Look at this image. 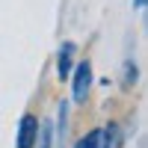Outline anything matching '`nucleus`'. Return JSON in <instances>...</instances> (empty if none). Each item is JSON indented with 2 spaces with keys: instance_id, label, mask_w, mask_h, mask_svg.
Here are the masks:
<instances>
[{
  "instance_id": "1",
  "label": "nucleus",
  "mask_w": 148,
  "mask_h": 148,
  "mask_svg": "<svg viewBox=\"0 0 148 148\" xmlns=\"http://www.w3.org/2000/svg\"><path fill=\"white\" fill-rule=\"evenodd\" d=\"M71 101L74 104H86V98L92 92V83H95V71H92V62L89 59H80L74 62V71H71Z\"/></svg>"
},
{
  "instance_id": "3",
  "label": "nucleus",
  "mask_w": 148,
  "mask_h": 148,
  "mask_svg": "<svg viewBox=\"0 0 148 148\" xmlns=\"http://www.w3.org/2000/svg\"><path fill=\"white\" fill-rule=\"evenodd\" d=\"M74 56H77V45H74V42H62V45H59V51H56V77L59 80L71 77L74 62H77Z\"/></svg>"
},
{
  "instance_id": "8",
  "label": "nucleus",
  "mask_w": 148,
  "mask_h": 148,
  "mask_svg": "<svg viewBox=\"0 0 148 148\" xmlns=\"http://www.w3.org/2000/svg\"><path fill=\"white\" fill-rule=\"evenodd\" d=\"M145 3H148V0H130V6H133V12H142V9H145Z\"/></svg>"
},
{
  "instance_id": "6",
  "label": "nucleus",
  "mask_w": 148,
  "mask_h": 148,
  "mask_svg": "<svg viewBox=\"0 0 148 148\" xmlns=\"http://www.w3.org/2000/svg\"><path fill=\"white\" fill-rule=\"evenodd\" d=\"M139 80V65H136V59H125V65H121V86L125 89H133V83Z\"/></svg>"
},
{
  "instance_id": "4",
  "label": "nucleus",
  "mask_w": 148,
  "mask_h": 148,
  "mask_svg": "<svg viewBox=\"0 0 148 148\" xmlns=\"http://www.w3.org/2000/svg\"><path fill=\"white\" fill-rule=\"evenodd\" d=\"M56 127H53V139H59V142H65V136H68V101H59V107H56Z\"/></svg>"
},
{
  "instance_id": "2",
  "label": "nucleus",
  "mask_w": 148,
  "mask_h": 148,
  "mask_svg": "<svg viewBox=\"0 0 148 148\" xmlns=\"http://www.w3.org/2000/svg\"><path fill=\"white\" fill-rule=\"evenodd\" d=\"M39 116L36 113H24L18 119V127H15V148H33L36 136H39Z\"/></svg>"
},
{
  "instance_id": "7",
  "label": "nucleus",
  "mask_w": 148,
  "mask_h": 148,
  "mask_svg": "<svg viewBox=\"0 0 148 148\" xmlns=\"http://www.w3.org/2000/svg\"><path fill=\"white\" fill-rule=\"evenodd\" d=\"M33 148H53V125L47 119L39 121V136H36V145Z\"/></svg>"
},
{
  "instance_id": "5",
  "label": "nucleus",
  "mask_w": 148,
  "mask_h": 148,
  "mask_svg": "<svg viewBox=\"0 0 148 148\" xmlns=\"http://www.w3.org/2000/svg\"><path fill=\"white\" fill-rule=\"evenodd\" d=\"M74 148H107V142H104V130H101V127L89 130L86 136H80L77 142H74Z\"/></svg>"
}]
</instances>
